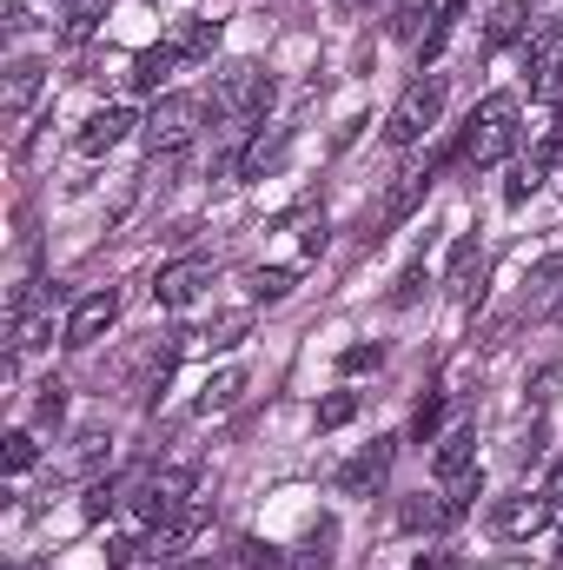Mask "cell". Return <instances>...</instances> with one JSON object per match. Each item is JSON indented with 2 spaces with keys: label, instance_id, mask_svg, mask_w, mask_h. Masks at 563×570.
<instances>
[{
  "label": "cell",
  "instance_id": "obj_37",
  "mask_svg": "<svg viewBox=\"0 0 563 570\" xmlns=\"http://www.w3.org/2000/svg\"><path fill=\"white\" fill-rule=\"evenodd\" d=\"M378 345H345V358H338V372H378Z\"/></svg>",
  "mask_w": 563,
  "mask_h": 570
},
{
  "label": "cell",
  "instance_id": "obj_20",
  "mask_svg": "<svg viewBox=\"0 0 563 570\" xmlns=\"http://www.w3.org/2000/svg\"><path fill=\"white\" fill-rule=\"evenodd\" d=\"M437 13V0H398L392 13H385V33L392 40H424V20Z\"/></svg>",
  "mask_w": 563,
  "mask_h": 570
},
{
  "label": "cell",
  "instance_id": "obj_43",
  "mask_svg": "<svg viewBox=\"0 0 563 570\" xmlns=\"http://www.w3.org/2000/svg\"><path fill=\"white\" fill-rule=\"evenodd\" d=\"M551 570H563V531H557V551H551Z\"/></svg>",
  "mask_w": 563,
  "mask_h": 570
},
{
  "label": "cell",
  "instance_id": "obj_27",
  "mask_svg": "<svg viewBox=\"0 0 563 570\" xmlns=\"http://www.w3.org/2000/svg\"><path fill=\"white\" fill-rule=\"evenodd\" d=\"M285 570H332V524H318V531L305 538V551H298Z\"/></svg>",
  "mask_w": 563,
  "mask_h": 570
},
{
  "label": "cell",
  "instance_id": "obj_44",
  "mask_svg": "<svg viewBox=\"0 0 563 570\" xmlns=\"http://www.w3.org/2000/svg\"><path fill=\"white\" fill-rule=\"evenodd\" d=\"M365 7H372V0H345V13H365Z\"/></svg>",
  "mask_w": 563,
  "mask_h": 570
},
{
  "label": "cell",
  "instance_id": "obj_39",
  "mask_svg": "<svg viewBox=\"0 0 563 570\" xmlns=\"http://www.w3.org/2000/svg\"><path fill=\"white\" fill-rule=\"evenodd\" d=\"M213 345H239L246 338V312H233V318H219V332H206Z\"/></svg>",
  "mask_w": 563,
  "mask_h": 570
},
{
  "label": "cell",
  "instance_id": "obj_3",
  "mask_svg": "<svg viewBox=\"0 0 563 570\" xmlns=\"http://www.w3.org/2000/svg\"><path fill=\"white\" fill-rule=\"evenodd\" d=\"M444 73H418L405 94H398V107L385 114V146H418L431 127H437V114H444Z\"/></svg>",
  "mask_w": 563,
  "mask_h": 570
},
{
  "label": "cell",
  "instance_id": "obj_13",
  "mask_svg": "<svg viewBox=\"0 0 563 570\" xmlns=\"http://www.w3.org/2000/svg\"><path fill=\"white\" fill-rule=\"evenodd\" d=\"M179 60H186V53H179L172 40H159V47H146L140 60H134V73H127V87H134V94H159V87L172 80V67H179Z\"/></svg>",
  "mask_w": 563,
  "mask_h": 570
},
{
  "label": "cell",
  "instance_id": "obj_23",
  "mask_svg": "<svg viewBox=\"0 0 563 570\" xmlns=\"http://www.w3.org/2000/svg\"><path fill=\"white\" fill-rule=\"evenodd\" d=\"M292 285H298L292 266H259V273H253V298H259V305H279V298H292Z\"/></svg>",
  "mask_w": 563,
  "mask_h": 570
},
{
  "label": "cell",
  "instance_id": "obj_30",
  "mask_svg": "<svg viewBox=\"0 0 563 570\" xmlns=\"http://www.w3.org/2000/svg\"><path fill=\"white\" fill-rule=\"evenodd\" d=\"M0 458H7V471H13V478H20V471H33V458H40L33 431H7V451H0Z\"/></svg>",
  "mask_w": 563,
  "mask_h": 570
},
{
  "label": "cell",
  "instance_id": "obj_6",
  "mask_svg": "<svg viewBox=\"0 0 563 570\" xmlns=\"http://www.w3.org/2000/svg\"><path fill=\"white\" fill-rule=\"evenodd\" d=\"M392 458H398V438H372L358 458H345V464H338V491H345V498H372V491H385Z\"/></svg>",
  "mask_w": 563,
  "mask_h": 570
},
{
  "label": "cell",
  "instance_id": "obj_22",
  "mask_svg": "<svg viewBox=\"0 0 563 570\" xmlns=\"http://www.w3.org/2000/svg\"><path fill=\"white\" fill-rule=\"evenodd\" d=\"M100 13H107V0H73V13H67L60 40H67V47H87V40H93V27H100Z\"/></svg>",
  "mask_w": 563,
  "mask_h": 570
},
{
  "label": "cell",
  "instance_id": "obj_9",
  "mask_svg": "<svg viewBox=\"0 0 563 570\" xmlns=\"http://www.w3.org/2000/svg\"><path fill=\"white\" fill-rule=\"evenodd\" d=\"M113 318H120V292H113V285H100V292H87V298L73 305V318H67V345H73V352H87V345H100Z\"/></svg>",
  "mask_w": 563,
  "mask_h": 570
},
{
  "label": "cell",
  "instance_id": "obj_42",
  "mask_svg": "<svg viewBox=\"0 0 563 570\" xmlns=\"http://www.w3.org/2000/svg\"><path fill=\"white\" fill-rule=\"evenodd\" d=\"M418 570H451V564H444V558H418Z\"/></svg>",
  "mask_w": 563,
  "mask_h": 570
},
{
  "label": "cell",
  "instance_id": "obj_34",
  "mask_svg": "<svg viewBox=\"0 0 563 570\" xmlns=\"http://www.w3.org/2000/svg\"><path fill=\"white\" fill-rule=\"evenodd\" d=\"M437 425H444V399H437V392H424V405L412 412V438L424 444V438H431Z\"/></svg>",
  "mask_w": 563,
  "mask_h": 570
},
{
  "label": "cell",
  "instance_id": "obj_7",
  "mask_svg": "<svg viewBox=\"0 0 563 570\" xmlns=\"http://www.w3.org/2000/svg\"><path fill=\"white\" fill-rule=\"evenodd\" d=\"M551 518H557V504H551L544 491H537V498L524 491V498H504V504L491 511V538H504V544H517V538H537V531H544Z\"/></svg>",
  "mask_w": 563,
  "mask_h": 570
},
{
  "label": "cell",
  "instance_id": "obj_41",
  "mask_svg": "<svg viewBox=\"0 0 563 570\" xmlns=\"http://www.w3.org/2000/svg\"><path fill=\"white\" fill-rule=\"evenodd\" d=\"M140 570H206L199 558H166V564H140Z\"/></svg>",
  "mask_w": 563,
  "mask_h": 570
},
{
  "label": "cell",
  "instance_id": "obj_29",
  "mask_svg": "<svg viewBox=\"0 0 563 570\" xmlns=\"http://www.w3.org/2000/svg\"><path fill=\"white\" fill-rule=\"evenodd\" d=\"M531 94H537L544 107H563V53H551V60L537 67V80H531Z\"/></svg>",
  "mask_w": 563,
  "mask_h": 570
},
{
  "label": "cell",
  "instance_id": "obj_31",
  "mask_svg": "<svg viewBox=\"0 0 563 570\" xmlns=\"http://www.w3.org/2000/svg\"><path fill=\"white\" fill-rule=\"evenodd\" d=\"M239 564H246V570H285L292 558L273 551V544H259V538H239Z\"/></svg>",
  "mask_w": 563,
  "mask_h": 570
},
{
  "label": "cell",
  "instance_id": "obj_12",
  "mask_svg": "<svg viewBox=\"0 0 563 570\" xmlns=\"http://www.w3.org/2000/svg\"><path fill=\"white\" fill-rule=\"evenodd\" d=\"M134 127H140V120H134L127 107H100V114H87V120H80V134H73V146H80L87 159H100V153H113V146L127 140Z\"/></svg>",
  "mask_w": 563,
  "mask_h": 570
},
{
  "label": "cell",
  "instance_id": "obj_15",
  "mask_svg": "<svg viewBox=\"0 0 563 570\" xmlns=\"http://www.w3.org/2000/svg\"><path fill=\"white\" fill-rule=\"evenodd\" d=\"M457 20H464V0H437V13H431V27H424V40H418V60H424V67H431V60L451 47Z\"/></svg>",
  "mask_w": 563,
  "mask_h": 570
},
{
  "label": "cell",
  "instance_id": "obj_10",
  "mask_svg": "<svg viewBox=\"0 0 563 570\" xmlns=\"http://www.w3.org/2000/svg\"><path fill=\"white\" fill-rule=\"evenodd\" d=\"M206 285H213V259H172V266H159V279H152V298L179 312V305H192Z\"/></svg>",
  "mask_w": 563,
  "mask_h": 570
},
{
  "label": "cell",
  "instance_id": "obj_28",
  "mask_svg": "<svg viewBox=\"0 0 563 570\" xmlns=\"http://www.w3.org/2000/svg\"><path fill=\"white\" fill-rule=\"evenodd\" d=\"M60 419H67V385L53 379V385H40V399H33V425H40V431H53Z\"/></svg>",
  "mask_w": 563,
  "mask_h": 570
},
{
  "label": "cell",
  "instance_id": "obj_17",
  "mask_svg": "<svg viewBox=\"0 0 563 570\" xmlns=\"http://www.w3.org/2000/svg\"><path fill=\"white\" fill-rule=\"evenodd\" d=\"M398 524H405V531H444V524H451V504H444V491H437V498H405V504H398Z\"/></svg>",
  "mask_w": 563,
  "mask_h": 570
},
{
  "label": "cell",
  "instance_id": "obj_40",
  "mask_svg": "<svg viewBox=\"0 0 563 570\" xmlns=\"http://www.w3.org/2000/svg\"><path fill=\"white\" fill-rule=\"evenodd\" d=\"M544 498H551V504H557V511H563V458H557V464H551V484H544Z\"/></svg>",
  "mask_w": 563,
  "mask_h": 570
},
{
  "label": "cell",
  "instance_id": "obj_1",
  "mask_svg": "<svg viewBox=\"0 0 563 570\" xmlns=\"http://www.w3.org/2000/svg\"><path fill=\"white\" fill-rule=\"evenodd\" d=\"M199 498V471L192 464H166V471H140L134 484H127V504L140 511L146 524H172L186 504Z\"/></svg>",
  "mask_w": 563,
  "mask_h": 570
},
{
  "label": "cell",
  "instance_id": "obj_36",
  "mask_svg": "<svg viewBox=\"0 0 563 570\" xmlns=\"http://www.w3.org/2000/svg\"><path fill=\"white\" fill-rule=\"evenodd\" d=\"M557 285H563V253H557V259H544V266L531 273V292H537V298H551ZM551 305H557V298H551Z\"/></svg>",
  "mask_w": 563,
  "mask_h": 570
},
{
  "label": "cell",
  "instance_id": "obj_14",
  "mask_svg": "<svg viewBox=\"0 0 563 570\" xmlns=\"http://www.w3.org/2000/svg\"><path fill=\"white\" fill-rule=\"evenodd\" d=\"M464 471H477V431L471 425H457L437 444V484H451V478H464Z\"/></svg>",
  "mask_w": 563,
  "mask_h": 570
},
{
  "label": "cell",
  "instance_id": "obj_8",
  "mask_svg": "<svg viewBox=\"0 0 563 570\" xmlns=\"http://www.w3.org/2000/svg\"><path fill=\"white\" fill-rule=\"evenodd\" d=\"M431 179H437L431 166H418V173H398V186L385 193V206H378V219L365 226V239H372V246H378V239H385L392 226H405V219L418 213V199H424V193H431Z\"/></svg>",
  "mask_w": 563,
  "mask_h": 570
},
{
  "label": "cell",
  "instance_id": "obj_24",
  "mask_svg": "<svg viewBox=\"0 0 563 570\" xmlns=\"http://www.w3.org/2000/svg\"><path fill=\"white\" fill-rule=\"evenodd\" d=\"M511 40H524V7L511 0V7H497L491 13V27H484V47H511Z\"/></svg>",
  "mask_w": 563,
  "mask_h": 570
},
{
  "label": "cell",
  "instance_id": "obj_45",
  "mask_svg": "<svg viewBox=\"0 0 563 570\" xmlns=\"http://www.w3.org/2000/svg\"><path fill=\"white\" fill-rule=\"evenodd\" d=\"M551 312H563V292H557V305H551Z\"/></svg>",
  "mask_w": 563,
  "mask_h": 570
},
{
  "label": "cell",
  "instance_id": "obj_21",
  "mask_svg": "<svg viewBox=\"0 0 563 570\" xmlns=\"http://www.w3.org/2000/svg\"><path fill=\"white\" fill-rule=\"evenodd\" d=\"M239 392H246V372L233 365V372H219V379H206V392H199V412L213 419V412H226V405H239Z\"/></svg>",
  "mask_w": 563,
  "mask_h": 570
},
{
  "label": "cell",
  "instance_id": "obj_11",
  "mask_svg": "<svg viewBox=\"0 0 563 570\" xmlns=\"http://www.w3.org/2000/svg\"><path fill=\"white\" fill-rule=\"evenodd\" d=\"M444 292L457 298V305H477L484 298V246L464 233L457 246H451V266H444Z\"/></svg>",
  "mask_w": 563,
  "mask_h": 570
},
{
  "label": "cell",
  "instance_id": "obj_35",
  "mask_svg": "<svg viewBox=\"0 0 563 570\" xmlns=\"http://www.w3.org/2000/svg\"><path fill=\"white\" fill-rule=\"evenodd\" d=\"M107 458V431H80V444H73V471H93Z\"/></svg>",
  "mask_w": 563,
  "mask_h": 570
},
{
  "label": "cell",
  "instance_id": "obj_32",
  "mask_svg": "<svg viewBox=\"0 0 563 570\" xmlns=\"http://www.w3.org/2000/svg\"><path fill=\"white\" fill-rule=\"evenodd\" d=\"M358 419V399L352 392H332L325 405H318V431H338V425H352Z\"/></svg>",
  "mask_w": 563,
  "mask_h": 570
},
{
  "label": "cell",
  "instance_id": "obj_33",
  "mask_svg": "<svg viewBox=\"0 0 563 570\" xmlns=\"http://www.w3.org/2000/svg\"><path fill=\"white\" fill-rule=\"evenodd\" d=\"M113 504H127V498H120V491H113V484L100 478V484H87V504H80V518H87V524H100V518H107Z\"/></svg>",
  "mask_w": 563,
  "mask_h": 570
},
{
  "label": "cell",
  "instance_id": "obj_38",
  "mask_svg": "<svg viewBox=\"0 0 563 570\" xmlns=\"http://www.w3.org/2000/svg\"><path fill=\"white\" fill-rule=\"evenodd\" d=\"M418 292H424V266H405L398 285H392V305H418Z\"/></svg>",
  "mask_w": 563,
  "mask_h": 570
},
{
  "label": "cell",
  "instance_id": "obj_5",
  "mask_svg": "<svg viewBox=\"0 0 563 570\" xmlns=\"http://www.w3.org/2000/svg\"><path fill=\"white\" fill-rule=\"evenodd\" d=\"M199 120H206V100H192V94H159L152 114L140 120V140L152 146V153H186L192 134H199Z\"/></svg>",
  "mask_w": 563,
  "mask_h": 570
},
{
  "label": "cell",
  "instance_id": "obj_18",
  "mask_svg": "<svg viewBox=\"0 0 563 570\" xmlns=\"http://www.w3.org/2000/svg\"><path fill=\"white\" fill-rule=\"evenodd\" d=\"M279 159H285V127H279V134H259V140L239 153V166H233V173H239V179H259V173H273Z\"/></svg>",
  "mask_w": 563,
  "mask_h": 570
},
{
  "label": "cell",
  "instance_id": "obj_16",
  "mask_svg": "<svg viewBox=\"0 0 563 570\" xmlns=\"http://www.w3.org/2000/svg\"><path fill=\"white\" fill-rule=\"evenodd\" d=\"M40 80H47V67H40V60H13V67H7V114H13V120L33 107Z\"/></svg>",
  "mask_w": 563,
  "mask_h": 570
},
{
  "label": "cell",
  "instance_id": "obj_19",
  "mask_svg": "<svg viewBox=\"0 0 563 570\" xmlns=\"http://www.w3.org/2000/svg\"><path fill=\"white\" fill-rule=\"evenodd\" d=\"M172 47H179L186 60H213V53H219V20H179Z\"/></svg>",
  "mask_w": 563,
  "mask_h": 570
},
{
  "label": "cell",
  "instance_id": "obj_26",
  "mask_svg": "<svg viewBox=\"0 0 563 570\" xmlns=\"http://www.w3.org/2000/svg\"><path fill=\"white\" fill-rule=\"evenodd\" d=\"M437 491H444L451 518H464V511H471V498H484V471H464V478H451V484H437Z\"/></svg>",
  "mask_w": 563,
  "mask_h": 570
},
{
  "label": "cell",
  "instance_id": "obj_25",
  "mask_svg": "<svg viewBox=\"0 0 563 570\" xmlns=\"http://www.w3.org/2000/svg\"><path fill=\"white\" fill-rule=\"evenodd\" d=\"M544 173H551V166H544L537 153H531V159H517V173H511V186H504V199H511V206H517V199H531V193L544 186Z\"/></svg>",
  "mask_w": 563,
  "mask_h": 570
},
{
  "label": "cell",
  "instance_id": "obj_2",
  "mask_svg": "<svg viewBox=\"0 0 563 570\" xmlns=\"http://www.w3.org/2000/svg\"><path fill=\"white\" fill-rule=\"evenodd\" d=\"M213 107L226 120H259L273 107V73L259 60H219L213 67Z\"/></svg>",
  "mask_w": 563,
  "mask_h": 570
},
{
  "label": "cell",
  "instance_id": "obj_4",
  "mask_svg": "<svg viewBox=\"0 0 563 570\" xmlns=\"http://www.w3.org/2000/svg\"><path fill=\"white\" fill-rule=\"evenodd\" d=\"M511 146H517V100L511 94H491L471 114V127H464V166H497Z\"/></svg>",
  "mask_w": 563,
  "mask_h": 570
}]
</instances>
